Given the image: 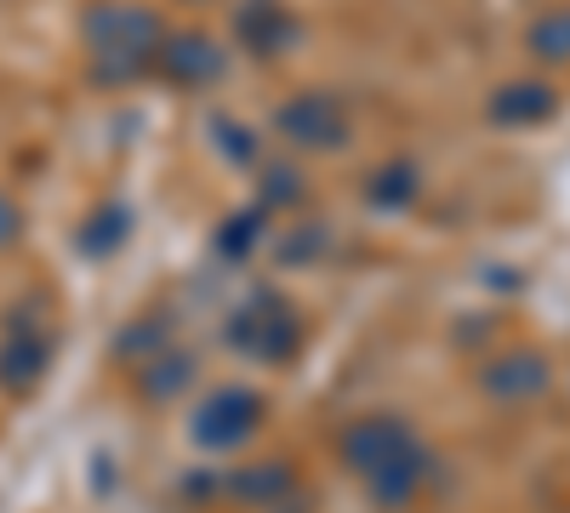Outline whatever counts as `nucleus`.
I'll return each mask as SVG.
<instances>
[{"mask_svg":"<svg viewBox=\"0 0 570 513\" xmlns=\"http://www.w3.org/2000/svg\"><path fill=\"white\" fill-rule=\"evenodd\" d=\"M343 462L376 507H411L428 474H434V451L422 445L411 423H400L389 411L360 416V423L343 428Z\"/></svg>","mask_w":570,"mask_h":513,"instance_id":"1","label":"nucleus"},{"mask_svg":"<svg viewBox=\"0 0 570 513\" xmlns=\"http://www.w3.org/2000/svg\"><path fill=\"white\" fill-rule=\"evenodd\" d=\"M166 34L171 29L160 23L155 7H137V0H91L80 12V46H86L91 86L120 91V86H137L142 75H155Z\"/></svg>","mask_w":570,"mask_h":513,"instance_id":"2","label":"nucleus"},{"mask_svg":"<svg viewBox=\"0 0 570 513\" xmlns=\"http://www.w3.org/2000/svg\"><path fill=\"white\" fill-rule=\"evenodd\" d=\"M223 343L234 354L257 359V365H285V359L303 348V314L285 303L279 292H252L240 308L228 314Z\"/></svg>","mask_w":570,"mask_h":513,"instance_id":"3","label":"nucleus"},{"mask_svg":"<svg viewBox=\"0 0 570 513\" xmlns=\"http://www.w3.org/2000/svg\"><path fill=\"white\" fill-rule=\"evenodd\" d=\"M274 131L285 137L292 149H308V155H337L348 149L354 137V120H348V103L337 91H297L274 109Z\"/></svg>","mask_w":570,"mask_h":513,"instance_id":"4","label":"nucleus"},{"mask_svg":"<svg viewBox=\"0 0 570 513\" xmlns=\"http://www.w3.org/2000/svg\"><path fill=\"white\" fill-rule=\"evenodd\" d=\"M263 394L257 388H217V394H206V405H195V445H206V451H240V445H252L257 440V428H263Z\"/></svg>","mask_w":570,"mask_h":513,"instance_id":"5","label":"nucleus"},{"mask_svg":"<svg viewBox=\"0 0 570 513\" xmlns=\"http://www.w3.org/2000/svg\"><path fill=\"white\" fill-rule=\"evenodd\" d=\"M480 388H485V399H497V405L525 411V405H537V399L553 388V365H548V354H537V348H502V354H491V359L480 365Z\"/></svg>","mask_w":570,"mask_h":513,"instance_id":"6","label":"nucleus"},{"mask_svg":"<svg viewBox=\"0 0 570 513\" xmlns=\"http://www.w3.org/2000/svg\"><path fill=\"white\" fill-rule=\"evenodd\" d=\"M46 365H52V337H46V325L29 308H18L7 319V332H0V388L29 394L46 377Z\"/></svg>","mask_w":570,"mask_h":513,"instance_id":"7","label":"nucleus"},{"mask_svg":"<svg viewBox=\"0 0 570 513\" xmlns=\"http://www.w3.org/2000/svg\"><path fill=\"white\" fill-rule=\"evenodd\" d=\"M223 69H228V52H223V40H212L206 29H171L166 46H160V63H155V75L166 86H183V91L212 86Z\"/></svg>","mask_w":570,"mask_h":513,"instance_id":"8","label":"nucleus"},{"mask_svg":"<svg viewBox=\"0 0 570 513\" xmlns=\"http://www.w3.org/2000/svg\"><path fill=\"white\" fill-rule=\"evenodd\" d=\"M297 34H303V23L285 0H240V7H234V40H240L252 58L292 52Z\"/></svg>","mask_w":570,"mask_h":513,"instance_id":"9","label":"nucleus"},{"mask_svg":"<svg viewBox=\"0 0 570 513\" xmlns=\"http://www.w3.org/2000/svg\"><path fill=\"white\" fill-rule=\"evenodd\" d=\"M485 115H491L502 131H531V126H542V120L559 115V91H553L548 80H508V86L491 91Z\"/></svg>","mask_w":570,"mask_h":513,"instance_id":"10","label":"nucleus"},{"mask_svg":"<svg viewBox=\"0 0 570 513\" xmlns=\"http://www.w3.org/2000/svg\"><path fill=\"white\" fill-rule=\"evenodd\" d=\"M188 383H195V359L177 354V348H160V354H142V359H137V388L149 394L155 405L177 399Z\"/></svg>","mask_w":570,"mask_h":513,"instance_id":"11","label":"nucleus"},{"mask_svg":"<svg viewBox=\"0 0 570 513\" xmlns=\"http://www.w3.org/2000/svg\"><path fill=\"white\" fill-rule=\"evenodd\" d=\"M525 46H531V58L548 63V69H564L570 63V0H564V7H548L525 29Z\"/></svg>","mask_w":570,"mask_h":513,"instance_id":"12","label":"nucleus"},{"mask_svg":"<svg viewBox=\"0 0 570 513\" xmlns=\"http://www.w3.org/2000/svg\"><path fill=\"white\" fill-rule=\"evenodd\" d=\"M416 189H422V182H416V166H411V160H389L376 177H365V200H371V206H383V211L411 206Z\"/></svg>","mask_w":570,"mask_h":513,"instance_id":"13","label":"nucleus"},{"mask_svg":"<svg viewBox=\"0 0 570 513\" xmlns=\"http://www.w3.org/2000/svg\"><path fill=\"white\" fill-rule=\"evenodd\" d=\"M240 502H279V491H292V468H279V462H263V468H252V474H234V485H228Z\"/></svg>","mask_w":570,"mask_h":513,"instance_id":"14","label":"nucleus"},{"mask_svg":"<svg viewBox=\"0 0 570 513\" xmlns=\"http://www.w3.org/2000/svg\"><path fill=\"white\" fill-rule=\"evenodd\" d=\"M120 240H126V211H120V206H104L98 217L80 228V251H91V257L120 251Z\"/></svg>","mask_w":570,"mask_h":513,"instance_id":"15","label":"nucleus"},{"mask_svg":"<svg viewBox=\"0 0 570 513\" xmlns=\"http://www.w3.org/2000/svg\"><path fill=\"white\" fill-rule=\"evenodd\" d=\"M303 195H308V182H303L292 166H268V171H263V206L285 211V206H297Z\"/></svg>","mask_w":570,"mask_h":513,"instance_id":"16","label":"nucleus"},{"mask_svg":"<svg viewBox=\"0 0 570 513\" xmlns=\"http://www.w3.org/2000/svg\"><path fill=\"white\" fill-rule=\"evenodd\" d=\"M18 235H23V211H18L12 195H0V251L18 246Z\"/></svg>","mask_w":570,"mask_h":513,"instance_id":"17","label":"nucleus"},{"mask_svg":"<svg viewBox=\"0 0 570 513\" xmlns=\"http://www.w3.org/2000/svg\"><path fill=\"white\" fill-rule=\"evenodd\" d=\"M257 235H263L257 217H234V228H223V251H246Z\"/></svg>","mask_w":570,"mask_h":513,"instance_id":"18","label":"nucleus"}]
</instances>
